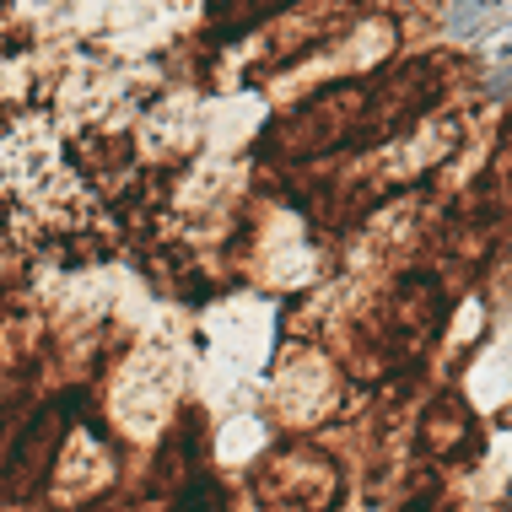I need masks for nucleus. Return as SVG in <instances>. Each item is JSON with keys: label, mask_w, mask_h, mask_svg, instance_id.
<instances>
[{"label": "nucleus", "mask_w": 512, "mask_h": 512, "mask_svg": "<svg viewBox=\"0 0 512 512\" xmlns=\"http://www.w3.org/2000/svg\"><path fill=\"white\" fill-rule=\"evenodd\" d=\"M507 11H512V0H453L448 33H453V38H480V33H491V27L502 22Z\"/></svg>", "instance_id": "nucleus-1"}]
</instances>
